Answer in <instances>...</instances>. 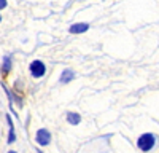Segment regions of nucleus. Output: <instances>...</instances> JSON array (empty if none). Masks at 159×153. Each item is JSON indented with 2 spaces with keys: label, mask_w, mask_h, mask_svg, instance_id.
Segmentation results:
<instances>
[{
  "label": "nucleus",
  "mask_w": 159,
  "mask_h": 153,
  "mask_svg": "<svg viewBox=\"0 0 159 153\" xmlns=\"http://www.w3.org/2000/svg\"><path fill=\"white\" fill-rule=\"evenodd\" d=\"M7 8V0H0V10Z\"/></svg>",
  "instance_id": "obj_9"
},
{
  "label": "nucleus",
  "mask_w": 159,
  "mask_h": 153,
  "mask_svg": "<svg viewBox=\"0 0 159 153\" xmlns=\"http://www.w3.org/2000/svg\"><path fill=\"white\" fill-rule=\"evenodd\" d=\"M73 78H75L73 70H70V69H64V70H62V73H61L59 81H61V83H69V81H72Z\"/></svg>",
  "instance_id": "obj_5"
},
{
  "label": "nucleus",
  "mask_w": 159,
  "mask_h": 153,
  "mask_svg": "<svg viewBox=\"0 0 159 153\" xmlns=\"http://www.w3.org/2000/svg\"><path fill=\"white\" fill-rule=\"evenodd\" d=\"M29 70H30V75L34 76V78H42V76L45 75V72H46V67H45V64L42 61L37 59V61L30 62Z\"/></svg>",
  "instance_id": "obj_2"
},
{
  "label": "nucleus",
  "mask_w": 159,
  "mask_h": 153,
  "mask_svg": "<svg viewBox=\"0 0 159 153\" xmlns=\"http://www.w3.org/2000/svg\"><path fill=\"white\" fill-rule=\"evenodd\" d=\"M0 21H2V16H0Z\"/></svg>",
  "instance_id": "obj_11"
},
{
  "label": "nucleus",
  "mask_w": 159,
  "mask_h": 153,
  "mask_svg": "<svg viewBox=\"0 0 159 153\" xmlns=\"http://www.w3.org/2000/svg\"><path fill=\"white\" fill-rule=\"evenodd\" d=\"M67 121H69L70 124H80V121H81V117H80L78 113L70 112V113H67Z\"/></svg>",
  "instance_id": "obj_7"
},
{
  "label": "nucleus",
  "mask_w": 159,
  "mask_h": 153,
  "mask_svg": "<svg viewBox=\"0 0 159 153\" xmlns=\"http://www.w3.org/2000/svg\"><path fill=\"white\" fill-rule=\"evenodd\" d=\"M35 140H37V144L38 145H42V147H45V145H48L49 142H51V134H49V131L48 129H38L37 131V134H35Z\"/></svg>",
  "instance_id": "obj_3"
},
{
  "label": "nucleus",
  "mask_w": 159,
  "mask_h": 153,
  "mask_svg": "<svg viewBox=\"0 0 159 153\" xmlns=\"http://www.w3.org/2000/svg\"><path fill=\"white\" fill-rule=\"evenodd\" d=\"M154 144H156V137H154V134H150V132L140 136L137 140V145L142 151H150L154 147Z\"/></svg>",
  "instance_id": "obj_1"
},
{
  "label": "nucleus",
  "mask_w": 159,
  "mask_h": 153,
  "mask_svg": "<svg viewBox=\"0 0 159 153\" xmlns=\"http://www.w3.org/2000/svg\"><path fill=\"white\" fill-rule=\"evenodd\" d=\"M8 153H18V151H8Z\"/></svg>",
  "instance_id": "obj_10"
},
{
  "label": "nucleus",
  "mask_w": 159,
  "mask_h": 153,
  "mask_svg": "<svg viewBox=\"0 0 159 153\" xmlns=\"http://www.w3.org/2000/svg\"><path fill=\"white\" fill-rule=\"evenodd\" d=\"M10 70H11V59H10V56H5V58H3L2 72H3V73H8Z\"/></svg>",
  "instance_id": "obj_8"
},
{
  "label": "nucleus",
  "mask_w": 159,
  "mask_h": 153,
  "mask_svg": "<svg viewBox=\"0 0 159 153\" xmlns=\"http://www.w3.org/2000/svg\"><path fill=\"white\" fill-rule=\"evenodd\" d=\"M89 29V24H86V22H78V24H73V26H70V32L72 34H83V32H86Z\"/></svg>",
  "instance_id": "obj_4"
},
{
  "label": "nucleus",
  "mask_w": 159,
  "mask_h": 153,
  "mask_svg": "<svg viewBox=\"0 0 159 153\" xmlns=\"http://www.w3.org/2000/svg\"><path fill=\"white\" fill-rule=\"evenodd\" d=\"M7 121L10 124V134H8V144H13L16 140V136H15V128H13V121H11V117L7 115Z\"/></svg>",
  "instance_id": "obj_6"
}]
</instances>
